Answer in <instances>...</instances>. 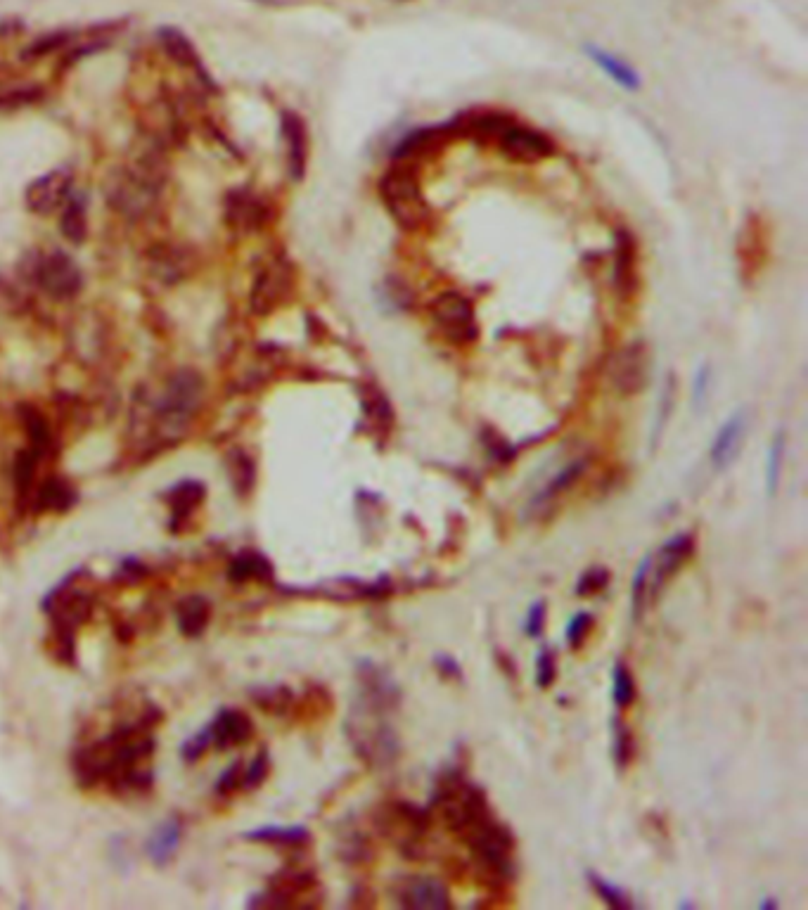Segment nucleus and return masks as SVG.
<instances>
[{
	"mask_svg": "<svg viewBox=\"0 0 808 910\" xmlns=\"http://www.w3.org/2000/svg\"><path fill=\"white\" fill-rule=\"evenodd\" d=\"M384 714L387 711L375 709L358 700L349 719L351 745L356 747V752L365 761H370L375 766L391 764L399 756V738H396L394 728L384 721Z\"/></svg>",
	"mask_w": 808,
	"mask_h": 910,
	"instance_id": "obj_1",
	"label": "nucleus"
},
{
	"mask_svg": "<svg viewBox=\"0 0 808 910\" xmlns=\"http://www.w3.org/2000/svg\"><path fill=\"white\" fill-rule=\"evenodd\" d=\"M380 197L394 221L403 228H418L427 219V202L420 181L408 169H389L380 181Z\"/></svg>",
	"mask_w": 808,
	"mask_h": 910,
	"instance_id": "obj_2",
	"label": "nucleus"
},
{
	"mask_svg": "<svg viewBox=\"0 0 808 910\" xmlns=\"http://www.w3.org/2000/svg\"><path fill=\"white\" fill-rule=\"evenodd\" d=\"M202 380L192 370H181L169 380L157 403V418L169 432H181L202 403Z\"/></svg>",
	"mask_w": 808,
	"mask_h": 910,
	"instance_id": "obj_3",
	"label": "nucleus"
},
{
	"mask_svg": "<svg viewBox=\"0 0 808 910\" xmlns=\"http://www.w3.org/2000/svg\"><path fill=\"white\" fill-rule=\"evenodd\" d=\"M429 313H432L436 330L455 346L472 344L479 335L477 313H474L472 301L460 292L439 294L429 306Z\"/></svg>",
	"mask_w": 808,
	"mask_h": 910,
	"instance_id": "obj_4",
	"label": "nucleus"
},
{
	"mask_svg": "<svg viewBox=\"0 0 808 910\" xmlns=\"http://www.w3.org/2000/svg\"><path fill=\"white\" fill-rule=\"evenodd\" d=\"M652 358L645 342H633L617 351V356L609 363V380L614 389L624 396H636L643 392L650 382Z\"/></svg>",
	"mask_w": 808,
	"mask_h": 910,
	"instance_id": "obj_5",
	"label": "nucleus"
},
{
	"mask_svg": "<svg viewBox=\"0 0 808 910\" xmlns=\"http://www.w3.org/2000/svg\"><path fill=\"white\" fill-rule=\"evenodd\" d=\"M34 278L43 292L53 299H72L81 292L83 275L76 261L64 252L41 256L34 268Z\"/></svg>",
	"mask_w": 808,
	"mask_h": 910,
	"instance_id": "obj_6",
	"label": "nucleus"
},
{
	"mask_svg": "<svg viewBox=\"0 0 808 910\" xmlns=\"http://www.w3.org/2000/svg\"><path fill=\"white\" fill-rule=\"evenodd\" d=\"M292 290V271L285 261L275 259L261 268L252 287V311L256 316H268L278 309Z\"/></svg>",
	"mask_w": 808,
	"mask_h": 910,
	"instance_id": "obj_7",
	"label": "nucleus"
},
{
	"mask_svg": "<svg viewBox=\"0 0 808 910\" xmlns=\"http://www.w3.org/2000/svg\"><path fill=\"white\" fill-rule=\"evenodd\" d=\"M692 550H695V538L692 534H678L669 538L657 553L650 555V574H647V588L652 595H657L666 586V581L681 569L685 562L690 560Z\"/></svg>",
	"mask_w": 808,
	"mask_h": 910,
	"instance_id": "obj_8",
	"label": "nucleus"
},
{
	"mask_svg": "<svg viewBox=\"0 0 808 910\" xmlns=\"http://www.w3.org/2000/svg\"><path fill=\"white\" fill-rule=\"evenodd\" d=\"M498 145L505 157H510L512 162L519 164L541 162V159L550 157L555 152V147L550 143L548 136L534 131V128H522L517 124H510L503 133H500Z\"/></svg>",
	"mask_w": 808,
	"mask_h": 910,
	"instance_id": "obj_9",
	"label": "nucleus"
},
{
	"mask_svg": "<svg viewBox=\"0 0 808 910\" xmlns=\"http://www.w3.org/2000/svg\"><path fill=\"white\" fill-rule=\"evenodd\" d=\"M69 188H72V173L64 169H55L46 173V176L36 178L34 183L27 188L24 202L34 214H53L64 202L69 200Z\"/></svg>",
	"mask_w": 808,
	"mask_h": 910,
	"instance_id": "obj_10",
	"label": "nucleus"
},
{
	"mask_svg": "<svg viewBox=\"0 0 808 910\" xmlns=\"http://www.w3.org/2000/svg\"><path fill=\"white\" fill-rule=\"evenodd\" d=\"M358 681H361V702L382 711H391L399 707L401 692L396 688V683L391 681L387 671L380 669V666L370 662L358 664Z\"/></svg>",
	"mask_w": 808,
	"mask_h": 910,
	"instance_id": "obj_11",
	"label": "nucleus"
},
{
	"mask_svg": "<svg viewBox=\"0 0 808 910\" xmlns=\"http://www.w3.org/2000/svg\"><path fill=\"white\" fill-rule=\"evenodd\" d=\"M396 901L403 908H448V889L434 877H403L396 887Z\"/></svg>",
	"mask_w": 808,
	"mask_h": 910,
	"instance_id": "obj_12",
	"label": "nucleus"
},
{
	"mask_svg": "<svg viewBox=\"0 0 808 910\" xmlns=\"http://www.w3.org/2000/svg\"><path fill=\"white\" fill-rule=\"evenodd\" d=\"M745 432H747V410L740 408L737 413L730 415V418L723 422V427L718 429V434L714 437V444H711V465L716 470H726V467L733 463L737 451H740L742 441H745Z\"/></svg>",
	"mask_w": 808,
	"mask_h": 910,
	"instance_id": "obj_13",
	"label": "nucleus"
},
{
	"mask_svg": "<svg viewBox=\"0 0 808 910\" xmlns=\"http://www.w3.org/2000/svg\"><path fill=\"white\" fill-rule=\"evenodd\" d=\"M207 728L211 735V747L216 749L245 745L249 735H252V721L237 709H221L214 719L209 721Z\"/></svg>",
	"mask_w": 808,
	"mask_h": 910,
	"instance_id": "obj_14",
	"label": "nucleus"
},
{
	"mask_svg": "<svg viewBox=\"0 0 808 910\" xmlns=\"http://www.w3.org/2000/svg\"><path fill=\"white\" fill-rule=\"evenodd\" d=\"M282 136L287 143V164L294 181H301L306 171V157H309V143H306V126L294 112H282Z\"/></svg>",
	"mask_w": 808,
	"mask_h": 910,
	"instance_id": "obj_15",
	"label": "nucleus"
},
{
	"mask_svg": "<svg viewBox=\"0 0 808 910\" xmlns=\"http://www.w3.org/2000/svg\"><path fill=\"white\" fill-rule=\"evenodd\" d=\"M636 278V242L626 230H621L617 235V259H614V287L619 297L628 299L636 292Z\"/></svg>",
	"mask_w": 808,
	"mask_h": 910,
	"instance_id": "obj_16",
	"label": "nucleus"
},
{
	"mask_svg": "<svg viewBox=\"0 0 808 910\" xmlns=\"http://www.w3.org/2000/svg\"><path fill=\"white\" fill-rule=\"evenodd\" d=\"M583 50H586L588 60H591L595 67H600L602 72H605L614 83H619V86L626 88V91H638V88H640V76H638L636 69L631 67V64H626L617 55L607 53L605 48L591 46V43H588V46H583Z\"/></svg>",
	"mask_w": 808,
	"mask_h": 910,
	"instance_id": "obj_17",
	"label": "nucleus"
},
{
	"mask_svg": "<svg viewBox=\"0 0 808 910\" xmlns=\"http://www.w3.org/2000/svg\"><path fill=\"white\" fill-rule=\"evenodd\" d=\"M211 605L202 595H188L176 605V624L185 638H197L207 631Z\"/></svg>",
	"mask_w": 808,
	"mask_h": 910,
	"instance_id": "obj_18",
	"label": "nucleus"
},
{
	"mask_svg": "<svg viewBox=\"0 0 808 910\" xmlns=\"http://www.w3.org/2000/svg\"><path fill=\"white\" fill-rule=\"evenodd\" d=\"M164 498L171 508V527L178 529L183 524V519L202 503L204 486L197 479H185V482L173 486L171 491H166Z\"/></svg>",
	"mask_w": 808,
	"mask_h": 910,
	"instance_id": "obj_19",
	"label": "nucleus"
},
{
	"mask_svg": "<svg viewBox=\"0 0 808 910\" xmlns=\"http://www.w3.org/2000/svg\"><path fill=\"white\" fill-rule=\"evenodd\" d=\"M181 820L178 818H169L166 823L159 825V828L152 832V837L147 839V858H150L155 865H166L176 856L178 844H181Z\"/></svg>",
	"mask_w": 808,
	"mask_h": 910,
	"instance_id": "obj_20",
	"label": "nucleus"
},
{
	"mask_svg": "<svg viewBox=\"0 0 808 910\" xmlns=\"http://www.w3.org/2000/svg\"><path fill=\"white\" fill-rule=\"evenodd\" d=\"M228 221L237 228H259L266 221V207L249 192H233L228 197Z\"/></svg>",
	"mask_w": 808,
	"mask_h": 910,
	"instance_id": "obj_21",
	"label": "nucleus"
},
{
	"mask_svg": "<svg viewBox=\"0 0 808 910\" xmlns=\"http://www.w3.org/2000/svg\"><path fill=\"white\" fill-rule=\"evenodd\" d=\"M159 43H162L164 53L171 57L173 62L181 64V67H192V69H202L200 67V55L192 43L188 41V36L183 31L173 29V27H162L157 31Z\"/></svg>",
	"mask_w": 808,
	"mask_h": 910,
	"instance_id": "obj_22",
	"label": "nucleus"
},
{
	"mask_svg": "<svg viewBox=\"0 0 808 910\" xmlns=\"http://www.w3.org/2000/svg\"><path fill=\"white\" fill-rule=\"evenodd\" d=\"M586 467H588V460H586V458H583V460H574V463H569L567 467H564V470L557 472L555 477L550 479V482L545 484L541 491L536 493L534 501H531V505H534V508H543V505H548L550 501H555V498L560 496V493L569 491L576 482H579L581 474L586 472Z\"/></svg>",
	"mask_w": 808,
	"mask_h": 910,
	"instance_id": "obj_23",
	"label": "nucleus"
},
{
	"mask_svg": "<svg viewBox=\"0 0 808 910\" xmlns=\"http://www.w3.org/2000/svg\"><path fill=\"white\" fill-rule=\"evenodd\" d=\"M228 576L235 583H247V581H268L273 576V567L271 562L266 560L261 553H254V550H247V553H240L230 562Z\"/></svg>",
	"mask_w": 808,
	"mask_h": 910,
	"instance_id": "obj_24",
	"label": "nucleus"
},
{
	"mask_svg": "<svg viewBox=\"0 0 808 910\" xmlns=\"http://www.w3.org/2000/svg\"><path fill=\"white\" fill-rule=\"evenodd\" d=\"M74 501H76V496H74V491L69 489L67 482H62V479H46V482L38 486L34 505H36V510L62 512V510L72 508Z\"/></svg>",
	"mask_w": 808,
	"mask_h": 910,
	"instance_id": "obj_25",
	"label": "nucleus"
},
{
	"mask_svg": "<svg viewBox=\"0 0 808 910\" xmlns=\"http://www.w3.org/2000/svg\"><path fill=\"white\" fill-rule=\"evenodd\" d=\"M245 837L252 839V842L282 844V847H299V844L309 842V830L301 828V825H290V828L271 825V828H259V830L247 832Z\"/></svg>",
	"mask_w": 808,
	"mask_h": 910,
	"instance_id": "obj_26",
	"label": "nucleus"
},
{
	"mask_svg": "<svg viewBox=\"0 0 808 910\" xmlns=\"http://www.w3.org/2000/svg\"><path fill=\"white\" fill-rule=\"evenodd\" d=\"M60 230L69 242H74V245H81V242L86 240V233H88L86 207H83V202L76 200V197L74 200L64 202V209L60 216Z\"/></svg>",
	"mask_w": 808,
	"mask_h": 910,
	"instance_id": "obj_27",
	"label": "nucleus"
},
{
	"mask_svg": "<svg viewBox=\"0 0 808 910\" xmlns=\"http://www.w3.org/2000/svg\"><path fill=\"white\" fill-rule=\"evenodd\" d=\"M787 434L785 429H778L775 437L768 446V460H766V493L768 496H775L780 489V472H782V463H785V451H787Z\"/></svg>",
	"mask_w": 808,
	"mask_h": 910,
	"instance_id": "obj_28",
	"label": "nucleus"
},
{
	"mask_svg": "<svg viewBox=\"0 0 808 910\" xmlns=\"http://www.w3.org/2000/svg\"><path fill=\"white\" fill-rule=\"evenodd\" d=\"M41 458H43V455L36 453L34 448H27V451H22V453L17 455V460H15V491H17L19 498L31 496V489H34V482H36V470H38V463H41Z\"/></svg>",
	"mask_w": 808,
	"mask_h": 910,
	"instance_id": "obj_29",
	"label": "nucleus"
},
{
	"mask_svg": "<svg viewBox=\"0 0 808 910\" xmlns=\"http://www.w3.org/2000/svg\"><path fill=\"white\" fill-rule=\"evenodd\" d=\"M673 399H676V380H673V375H669V377H666L662 399H659L657 413H654L652 432H650V448H652V451H654V446L659 444V439H662L666 425H669L671 410H673Z\"/></svg>",
	"mask_w": 808,
	"mask_h": 910,
	"instance_id": "obj_30",
	"label": "nucleus"
},
{
	"mask_svg": "<svg viewBox=\"0 0 808 910\" xmlns=\"http://www.w3.org/2000/svg\"><path fill=\"white\" fill-rule=\"evenodd\" d=\"M363 408L368 420L373 422L377 429H389L391 422H394V410H391L387 396H384L380 389L370 387L368 392L363 394Z\"/></svg>",
	"mask_w": 808,
	"mask_h": 910,
	"instance_id": "obj_31",
	"label": "nucleus"
},
{
	"mask_svg": "<svg viewBox=\"0 0 808 910\" xmlns=\"http://www.w3.org/2000/svg\"><path fill=\"white\" fill-rule=\"evenodd\" d=\"M22 418H24V425H27V434L31 441L29 448H34L36 453L43 455L50 448V427H48L46 418H43L38 410L29 408V406L22 408Z\"/></svg>",
	"mask_w": 808,
	"mask_h": 910,
	"instance_id": "obj_32",
	"label": "nucleus"
},
{
	"mask_svg": "<svg viewBox=\"0 0 808 910\" xmlns=\"http://www.w3.org/2000/svg\"><path fill=\"white\" fill-rule=\"evenodd\" d=\"M612 681L614 704H617L619 709L631 707L633 700H636V681H633L631 671H628V666L624 662H617V666H614Z\"/></svg>",
	"mask_w": 808,
	"mask_h": 910,
	"instance_id": "obj_33",
	"label": "nucleus"
},
{
	"mask_svg": "<svg viewBox=\"0 0 808 910\" xmlns=\"http://www.w3.org/2000/svg\"><path fill=\"white\" fill-rule=\"evenodd\" d=\"M647 574H650V555L640 562L636 569V576H633L631 583V610H633V619L643 617L647 602H650V588H647Z\"/></svg>",
	"mask_w": 808,
	"mask_h": 910,
	"instance_id": "obj_34",
	"label": "nucleus"
},
{
	"mask_svg": "<svg viewBox=\"0 0 808 910\" xmlns=\"http://www.w3.org/2000/svg\"><path fill=\"white\" fill-rule=\"evenodd\" d=\"M612 738H614V742H612L614 761H617L619 768H626L628 764H631V759H633V749H636V742H633L631 728H628L621 719H614Z\"/></svg>",
	"mask_w": 808,
	"mask_h": 910,
	"instance_id": "obj_35",
	"label": "nucleus"
},
{
	"mask_svg": "<svg viewBox=\"0 0 808 910\" xmlns=\"http://www.w3.org/2000/svg\"><path fill=\"white\" fill-rule=\"evenodd\" d=\"M588 882L593 884V889L598 892L600 899H605L607 906H612V908H633V901L628 899L626 892H621L617 884L607 882L605 877H600L598 873H588Z\"/></svg>",
	"mask_w": 808,
	"mask_h": 910,
	"instance_id": "obj_36",
	"label": "nucleus"
},
{
	"mask_svg": "<svg viewBox=\"0 0 808 910\" xmlns=\"http://www.w3.org/2000/svg\"><path fill=\"white\" fill-rule=\"evenodd\" d=\"M228 467H230V479L235 482L237 491H245V489H249V486H252L254 465H252V460H249L245 453L235 451L233 455H230Z\"/></svg>",
	"mask_w": 808,
	"mask_h": 910,
	"instance_id": "obj_37",
	"label": "nucleus"
},
{
	"mask_svg": "<svg viewBox=\"0 0 808 910\" xmlns=\"http://www.w3.org/2000/svg\"><path fill=\"white\" fill-rule=\"evenodd\" d=\"M268 775V754L261 752L252 759V764L242 768V790H254L266 780Z\"/></svg>",
	"mask_w": 808,
	"mask_h": 910,
	"instance_id": "obj_38",
	"label": "nucleus"
},
{
	"mask_svg": "<svg viewBox=\"0 0 808 910\" xmlns=\"http://www.w3.org/2000/svg\"><path fill=\"white\" fill-rule=\"evenodd\" d=\"M607 583H609V572H607V569L593 567V569H588V572L581 576L579 583H576V595H583V598H588V595H595V593H600L602 588H607Z\"/></svg>",
	"mask_w": 808,
	"mask_h": 910,
	"instance_id": "obj_39",
	"label": "nucleus"
},
{
	"mask_svg": "<svg viewBox=\"0 0 808 910\" xmlns=\"http://www.w3.org/2000/svg\"><path fill=\"white\" fill-rule=\"evenodd\" d=\"M436 138H439V133H436V131H415V133H410V136L399 145L396 155H399V157L418 155V152H425Z\"/></svg>",
	"mask_w": 808,
	"mask_h": 910,
	"instance_id": "obj_40",
	"label": "nucleus"
},
{
	"mask_svg": "<svg viewBox=\"0 0 808 910\" xmlns=\"http://www.w3.org/2000/svg\"><path fill=\"white\" fill-rule=\"evenodd\" d=\"M555 681V652L550 647L538 652L536 657V683L538 688H550Z\"/></svg>",
	"mask_w": 808,
	"mask_h": 910,
	"instance_id": "obj_41",
	"label": "nucleus"
},
{
	"mask_svg": "<svg viewBox=\"0 0 808 910\" xmlns=\"http://www.w3.org/2000/svg\"><path fill=\"white\" fill-rule=\"evenodd\" d=\"M591 628H593V614H588V612L574 614L572 621H569V626H567V643L576 650V647L586 640Z\"/></svg>",
	"mask_w": 808,
	"mask_h": 910,
	"instance_id": "obj_42",
	"label": "nucleus"
},
{
	"mask_svg": "<svg viewBox=\"0 0 808 910\" xmlns=\"http://www.w3.org/2000/svg\"><path fill=\"white\" fill-rule=\"evenodd\" d=\"M242 768H245V764H242V761H235V764H230L226 771H223L221 780L216 783V792L218 794H230V792H235V790H242Z\"/></svg>",
	"mask_w": 808,
	"mask_h": 910,
	"instance_id": "obj_43",
	"label": "nucleus"
},
{
	"mask_svg": "<svg viewBox=\"0 0 808 910\" xmlns=\"http://www.w3.org/2000/svg\"><path fill=\"white\" fill-rule=\"evenodd\" d=\"M67 41V34H50V36H43V38H38V41L31 43V46L27 48V55L29 60L31 57H43V55H48V53H53L55 48H60L62 43Z\"/></svg>",
	"mask_w": 808,
	"mask_h": 910,
	"instance_id": "obj_44",
	"label": "nucleus"
},
{
	"mask_svg": "<svg viewBox=\"0 0 808 910\" xmlns=\"http://www.w3.org/2000/svg\"><path fill=\"white\" fill-rule=\"evenodd\" d=\"M290 702H292L290 690H285V688H273V690H266L264 695L259 697V702H256V704H261V707H264V709L280 711V709H285Z\"/></svg>",
	"mask_w": 808,
	"mask_h": 910,
	"instance_id": "obj_45",
	"label": "nucleus"
},
{
	"mask_svg": "<svg viewBox=\"0 0 808 910\" xmlns=\"http://www.w3.org/2000/svg\"><path fill=\"white\" fill-rule=\"evenodd\" d=\"M543 624H545V602L538 600L531 605L524 628H527V633L531 638H538L543 633Z\"/></svg>",
	"mask_w": 808,
	"mask_h": 910,
	"instance_id": "obj_46",
	"label": "nucleus"
},
{
	"mask_svg": "<svg viewBox=\"0 0 808 910\" xmlns=\"http://www.w3.org/2000/svg\"><path fill=\"white\" fill-rule=\"evenodd\" d=\"M709 377H711V368L709 365H702L700 373H697V377H695V401L697 403H702L704 396H707Z\"/></svg>",
	"mask_w": 808,
	"mask_h": 910,
	"instance_id": "obj_47",
	"label": "nucleus"
},
{
	"mask_svg": "<svg viewBox=\"0 0 808 910\" xmlns=\"http://www.w3.org/2000/svg\"><path fill=\"white\" fill-rule=\"evenodd\" d=\"M436 666H439V669L444 671V674H446L448 678H460V666L455 664L451 657L439 655V657H436Z\"/></svg>",
	"mask_w": 808,
	"mask_h": 910,
	"instance_id": "obj_48",
	"label": "nucleus"
},
{
	"mask_svg": "<svg viewBox=\"0 0 808 910\" xmlns=\"http://www.w3.org/2000/svg\"><path fill=\"white\" fill-rule=\"evenodd\" d=\"M775 906H778V903H775V901H763V903H761V908H775Z\"/></svg>",
	"mask_w": 808,
	"mask_h": 910,
	"instance_id": "obj_49",
	"label": "nucleus"
}]
</instances>
